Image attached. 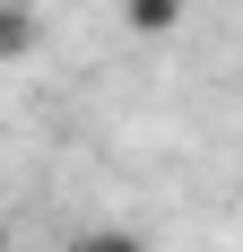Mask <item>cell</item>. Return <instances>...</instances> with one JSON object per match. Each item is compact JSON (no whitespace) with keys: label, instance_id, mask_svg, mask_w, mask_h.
Instances as JSON below:
<instances>
[{"label":"cell","instance_id":"3","mask_svg":"<svg viewBox=\"0 0 243 252\" xmlns=\"http://www.w3.org/2000/svg\"><path fill=\"white\" fill-rule=\"evenodd\" d=\"M70 252H148V244H139V235H122V226H96V235H78Z\"/></svg>","mask_w":243,"mask_h":252},{"label":"cell","instance_id":"2","mask_svg":"<svg viewBox=\"0 0 243 252\" xmlns=\"http://www.w3.org/2000/svg\"><path fill=\"white\" fill-rule=\"evenodd\" d=\"M122 18H130V35H174L182 0H122Z\"/></svg>","mask_w":243,"mask_h":252},{"label":"cell","instance_id":"1","mask_svg":"<svg viewBox=\"0 0 243 252\" xmlns=\"http://www.w3.org/2000/svg\"><path fill=\"white\" fill-rule=\"evenodd\" d=\"M18 52H35V9L26 0H0V61H18Z\"/></svg>","mask_w":243,"mask_h":252},{"label":"cell","instance_id":"4","mask_svg":"<svg viewBox=\"0 0 243 252\" xmlns=\"http://www.w3.org/2000/svg\"><path fill=\"white\" fill-rule=\"evenodd\" d=\"M0 252H9V226H0Z\"/></svg>","mask_w":243,"mask_h":252}]
</instances>
